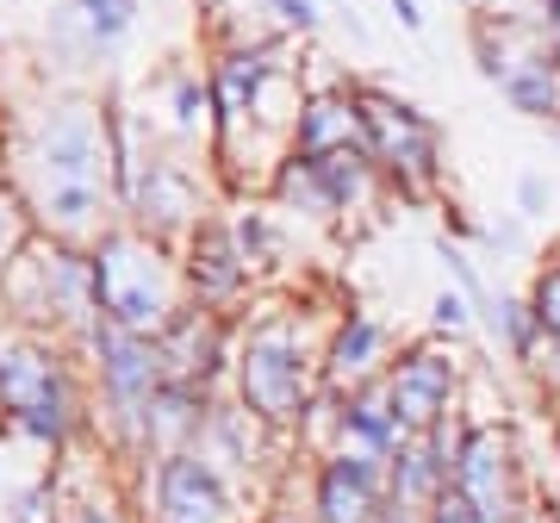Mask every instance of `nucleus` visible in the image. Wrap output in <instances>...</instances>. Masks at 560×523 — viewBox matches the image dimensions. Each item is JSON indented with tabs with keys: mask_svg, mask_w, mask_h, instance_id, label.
Masks as SVG:
<instances>
[{
	"mask_svg": "<svg viewBox=\"0 0 560 523\" xmlns=\"http://www.w3.org/2000/svg\"><path fill=\"white\" fill-rule=\"evenodd\" d=\"M517 206H523V212H548V182H541V175H523V182H517Z\"/></svg>",
	"mask_w": 560,
	"mask_h": 523,
	"instance_id": "nucleus-21",
	"label": "nucleus"
},
{
	"mask_svg": "<svg viewBox=\"0 0 560 523\" xmlns=\"http://www.w3.org/2000/svg\"><path fill=\"white\" fill-rule=\"evenodd\" d=\"M374 523H411V511H386V518H374Z\"/></svg>",
	"mask_w": 560,
	"mask_h": 523,
	"instance_id": "nucleus-26",
	"label": "nucleus"
},
{
	"mask_svg": "<svg viewBox=\"0 0 560 523\" xmlns=\"http://www.w3.org/2000/svg\"><path fill=\"white\" fill-rule=\"evenodd\" d=\"M156 504H162L168 523H224V511H231L219 474L206 462H194V455H168V462H162Z\"/></svg>",
	"mask_w": 560,
	"mask_h": 523,
	"instance_id": "nucleus-9",
	"label": "nucleus"
},
{
	"mask_svg": "<svg viewBox=\"0 0 560 523\" xmlns=\"http://www.w3.org/2000/svg\"><path fill=\"white\" fill-rule=\"evenodd\" d=\"M243 399L256 405L261 418H293L305 399V362H300V337L287 324H268L249 337L243 349Z\"/></svg>",
	"mask_w": 560,
	"mask_h": 523,
	"instance_id": "nucleus-4",
	"label": "nucleus"
},
{
	"mask_svg": "<svg viewBox=\"0 0 560 523\" xmlns=\"http://www.w3.org/2000/svg\"><path fill=\"white\" fill-rule=\"evenodd\" d=\"M7 249H13V206L0 200V256H7Z\"/></svg>",
	"mask_w": 560,
	"mask_h": 523,
	"instance_id": "nucleus-24",
	"label": "nucleus"
},
{
	"mask_svg": "<svg viewBox=\"0 0 560 523\" xmlns=\"http://www.w3.org/2000/svg\"><path fill=\"white\" fill-rule=\"evenodd\" d=\"M275 13L287 25H300V32H312L318 25V0H275Z\"/></svg>",
	"mask_w": 560,
	"mask_h": 523,
	"instance_id": "nucleus-20",
	"label": "nucleus"
},
{
	"mask_svg": "<svg viewBox=\"0 0 560 523\" xmlns=\"http://www.w3.org/2000/svg\"><path fill=\"white\" fill-rule=\"evenodd\" d=\"M69 13L81 20L88 44H119L138 20V0H69Z\"/></svg>",
	"mask_w": 560,
	"mask_h": 523,
	"instance_id": "nucleus-13",
	"label": "nucleus"
},
{
	"mask_svg": "<svg viewBox=\"0 0 560 523\" xmlns=\"http://www.w3.org/2000/svg\"><path fill=\"white\" fill-rule=\"evenodd\" d=\"M529 523H541V518H529Z\"/></svg>",
	"mask_w": 560,
	"mask_h": 523,
	"instance_id": "nucleus-27",
	"label": "nucleus"
},
{
	"mask_svg": "<svg viewBox=\"0 0 560 523\" xmlns=\"http://www.w3.org/2000/svg\"><path fill=\"white\" fill-rule=\"evenodd\" d=\"M261 75H268L261 50H256V57H224V69H219V106H224V119H243V106H256Z\"/></svg>",
	"mask_w": 560,
	"mask_h": 523,
	"instance_id": "nucleus-14",
	"label": "nucleus"
},
{
	"mask_svg": "<svg viewBox=\"0 0 560 523\" xmlns=\"http://www.w3.org/2000/svg\"><path fill=\"white\" fill-rule=\"evenodd\" d=\"M455 486L467 499L480 504L486 523H504V486H511V443H504V430L480 423V430H467L460 437V455H455Z\"/></svg>",
	"mask_w": 560,
	"mask_h": 523,
	"instance_id": "nucleus-8",
	"label": "nucleus"
},
{
	"mask_svg": "<svg viewBox=\"0 0 560 523\" xmlns=\"http://www.w3.org/2000/svg\"><path fill=\"white\" fill-rule=\"evenodd\" d=\"M448 393H455V362L411 356V362H399V374L386 386V405H393L405 437H430L442 423V411H448Z\"/></svg>",
	"mask_w": 560,
	"mask_h": 523,
	"instance_id": "nucleus-7",
	"label": "nucleus"
},
{
	"mask_svg": "<svg viewBox=\"0 0 560 523\" xmlns=\"http://www.w3.org/2000/svg\"><path fill=\"white\" fill-rule=\"evenodd\" d=\"M88 275H94V300H101L106 324H119L131 337L162 330V318H168V287H162V268L143 243L106 237Z\"/></svg>",
	"mask_w": 560,
	"mask_h": 523,
	"instance_id": "nucleus-2",
	"label": "nucleus"
},
{
	"mask_svg": "<svg viewBox=\"0 0 560 523\" xmlns=\"http://www.w3.org/2000/svg\"><path fill=\"white\" fill-rule=\"evenodd\" d=\"M555 125H560V119H555Z\"/></svg>",
	"mask_w": 560,
	"mask_h": 523,
	"instance_id": "nucleus-28",
	"label": "nucleus"
},
{
	"mask_svg": "<svg viewBox=\"0 0 560 523\" xmlns=\"http://www.w3.org/2000/svg\"><path fill=\"white\" fill-rule=\"evenodd\" d=\"M194 281H206V293H231V287L243 281V268H237V249L224 243V231H206L200 256H194Z\"/></svg>",
	"mask_w": 560,
	"mask_h": 523,
	"instance_id": "nucleus-16",
	"label": "nucleus"
},
{
	"mask_svg": "<svg viewBox=\"0 0 560 523\" xmlns=\"http://www.w3.org/2000/svg\"><path fill=\"white\" fill-rule=\"evenodd\" d=\"M374 356H381V324L349 318V330H342V342H337V381H361V374L374 368Z\"/></svg>",
	"mask_w": 560,
	"mask_h": 523,
	"instance_id": "nucleus-15",
	"label": "nucleus"
},
{
	"mask_svg": "<svg viewBox=\"0 0 560 523\" xmlns=\"http://www.w3.org/2000/svg\"><path fill=\"white\" fill-rule=\"evenodd\" d=\"M499 88H504V101L517 106V113H529V119H560V57L555 50L511 57Z\"/></svg>",
	"mask_w": 560,
	"mask_h": 523,
	"instance_id": "nucleus-11",
	"label": "nucleus"
},
{
	"mask_svg": "<svg viewBox=\"0 0 560 523\" xmlns=\"http://www.w3.org/2000/svg\"><path fill=\"white\" fill-rule=\"evenodd\" d=\"M101 374H106V399L125 423H138L150 405H156V349L119 324L101 330Z\"/></svg>",
	"mask_w": 560,
	"mask_h": 523,
	"instance_id": "nucleus-6",
	"label": "nucleus"
},
{
	"mask_svg": "<svg viewBox=\"0 0 560 523\" xmlns=\"http://www.w3.org/2000/svg\"><path fill=\"white\" fill-rule=\"evenodd\" d=\"M175 106H180V125H194V119H200V94H194V88H180Z\"/></svg>",
	"mask_w": 560,
	"mask_h": 523,
	"instance_id": "nucleus-22",
	"label": "nucleus"
},
{
	"mask_svg": "<svg viewBox=\"0 0 560 523\" xmlns=\"http://www.w3.org/2000/svg\"><path fill=\"white\" fill-rule=\"evenodd\" d=\"M361 125H368V138L381 150L386 168H399L405 182H423L430 175V162H436V131L423 125V113L399 101H381V94H361Z\"/></svg>",
	"mask_w": 560,
	"mask_h": 523,
	"instance_id": "nucleus-5",
	"label": "nucleus"
},
{
	"mask_svg": "<svg viewBox=\"0 0 560 523\" xmlns=\"http://www.w3.org/2000/svg\"><path fill=\"white\" fill-rule=\"evenodd\" d=\"M75 523H113V518H106L101 504H88V511H81V518H75Z\"/></svg>",
	"mask_w": 560,
	"mask_h": 523,
	"instance_id": "nucleus-25",
	"label": "nucleus"
},
{
	"mask_svg": "<svg viewBox=\"0 0 560 523\" xmlns=\"http://www.w3.org/2000/svg\"><path fill=\"white\" fill-rule=\"evenodd\" d=\"M0 405H7L32 437H62V430H69L62 374L44 349H32V342L0 337Z\"/></svg>",
	"mask_w": 560,
	"mask_h": 523,
	"instance_id": "nucleus-3",
	"label": "nucleus"
},
{
	"mask_svg": "<svg viewBox=\"0 0 560 523\" xmlns=\"http://www.w3.org/2000/svg\"><path fill=\"white\" fill-rule=\"evenodd\" d=\"M32 194H38L44 219L57 224H88L101 212V194H106V150H101V131L81 106H57L50 125H44V143L32 156Z\"/></svg>",
	"mask_w": 560,
	"mask_h": 523,
	"instance_id": "nucleus-1",
	"label": "nucleus"
},
{
	"mask_svg": "<svg viewBox=\"0 0 560 523\" xmlns=\"http://www.w3.org/2000/svg\"><path fill=\"white\" fill-rule=\"evenodd\" d=\"M393 13H399V25H405V32H418V25H423L418 0H393Z\"/></svg>",
	"mask_w": 560,
	"mask_h": 523,
	"instance_id": "nucleus-23",
	"label": "nucleus"
},
{
	"mask_svg": "<svg viewBox=\"0 0 560 523\" xmlns=\"http://www.w3.org/2000/svg\"><path fill=\"white\" fill-rule=\"evenodd\" d=\"M529 312H536V324L548 330V337H560V262L536 275V293H529Z\"/></svg>",
	"mask_w": 560,
	"mask_h": 523,
	"instance_id": "nucleus-17",
	"label": "nucleus"
},
{
	"mask_svg": "<svg viewBox=\"0 0 560 523\" xmlns=\"http://www.w3.org/2000/svg\"><path fill=\"white\" fill-rule=\"evenodd\" d=\"M361 131V101H318L300 113V156H337V150H355Z\"/></svg>",
	"mask_w": 560,
	"mask_h": 523,
	"instance_id": "nucleus-12",
	"label": "nucleus"
},
{
	"mask_svg": "<svg viewBox=\"0 0 560 523\" xmlns=\"http://www.w3.org/2000/svg\"><path fill=\"white\" fill-rule=\"evenodd\" d=\"M436 256L448 262V275H455V281H460V293H467V300H474V305H486V287H480V275L467 268V256H460V249H448V243H436Z\"/></svg>",
	"mask_w": 560,
	"mask_h": 523,
	"instance_id": "nucleus-18",
	"label": "nucleus"
},
{
	"mask_svg": "<svg viewBox=\"0 0 560 523\" xmlns=\"http://www.w3.org/2000/svg\"><path fill=\"white\" fill-rule=\"evenodd\" d=\"M467 318H474V312H467V293H448V287H442L436 293V324L442 330H467Z\"/></svg>",
	"mask_w": 560,
	"mask_h": 523,
	"instance_id": "nucleus-19",
	"label": "nucleus"
},
{
	"mask_svg": "<svg viewBox=\"0 0 560 523\" xmlns=\"http://www.w3.org/2000/svg\"><path fill=\"white\" fill-rule=\"evenodd\" d=\"M318 511L324 523H374V511H381V462L374 455H337L318 474Z\"/></svg>",
	"mask_w": 560,
	"mask_h": 523,
	"instance_id": "nucleus-10",
	"label": "nucleus"
}]
</instances>
